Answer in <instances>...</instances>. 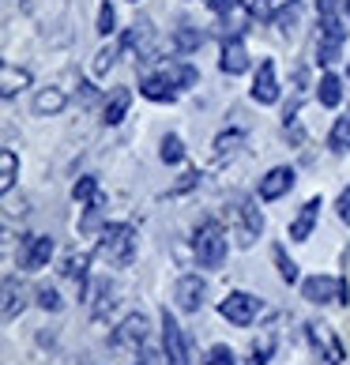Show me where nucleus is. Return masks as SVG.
Returning a JSON list of instances; mask_svg holds the SVG:
<instances>
[{
  "mask_svg": "<svg viewBox=\"0 0 350 365\" xmlns=\"http://www.w3.org/2000/svg\"><path fill=\"white\" fill-rule=\"evenodd\" d=\"M234 215H237V245H241V249L257 245V237L264 234V215H260V207L252 204V200L237 196V200H234Z\"/></svg>",
  "mask_w": 350,
  "mask_h": 365,
  "instance_id": "obj_6",
  "label": "nucleus"
},
{
  "mask_svg": "<svg viewBox=\"0 0 350 365\" xmlns=\"http://www.w3.org/2000/svg\"><path fill=\"white\" fill-rule=\"evenodd\" d=\"M207 8L215 11V16H230V11L241 8V0H207Z\"/></svg>",
  "mask_w": 350,
  "mask_h": 365,
  "instance_id": "obj_39",
  "label": "nucleus"
},
{
  "mask_svg": "<svg viewBox=\"0 0 350 365\" xmlns=\"http://www.w3.org/2000/svg\"><path fill=\"white\" fill-rule=\"evenodd\" d=\"M219 68L226 72V76H241L249 68V49H245V42L234 34V38H226V46H222V61H219Z\"/></svg>",
  "mask_w": 350,
  "mask_h": 365,
  "instance_id": "obj_15",
  "label": "nucleus"
},
{
  "mask_svg": "<svg viewBox=\"0 0 350 365\" xmlns=\"http://www.w3.org/2000/svg\"><path fill=\"white\" fill-rule=\"evenodd\" d=\"M94 297H98V302L91 305V317H94V320H105V317H110V309H113V302H117L110 279H102L98 287H94Z\"/></svg>",
  "mask_w": 350,
  "mask_h": 365,
  "instance_id": "obj_22",
  "label": "nucleus"
},
{
  "mask_svg": "<svg viewBox=\"0 0 350 365\" xmlns=\"http://www.w3.org/2000/svg\"><path fill=\"white\" fill-rule=\"evenodd\" d=\"M94 196H98V178H91V173L72 185V200H76V204H87V200H94Z\"/></svg>",
  "mask_w": 350,
  "mask_h": 365,
  "instance_id": "obj_30",
  "label": "nucleus"
},
{
  "mask_svg": "<svg viewBox=\"0 0 350 365\" xmlns=\"http://www.w3.org/2000/svg\"><path fill=\"white\" fill-rule=\"evenodd\" d=\"M113 61H117V49H113V46L98 49V57H94V76H105V72L113 68Z\"/></svg>",
  "mask_w": 350,
  "mask_h": 365,
  "instance_id": "obj_37",
  "label": "nucleus"
},
{
  "mask_svg": "<svg viewBox=\"0 0 350 365\" xmlns=\"http://www.w3.org/2000/svg\"><path fill=\"white\" fill-rule=\"evenodd\" d=\"M34 294H38V305H42L46 313H61V309H64V302H61L57 287H49V282H42V287H38Z\"/></svg>",
  "mask_w": 350,
  "mask_h": 365,
  "instance_id": "obj_29",
  "label": "nucleus"
},
{
  "mask_svg": "<svg viewBox=\"0 0 350 365\" xmlns=\"http://www.w3.org/2000/svg\"><path fill=\"white\" fill-rule=\"evenodd\" d=\"M102 215H105V196L98 192L94 200H87V215L79 219V230H83V234H94V230H98V222H102Z\"/></svg>",
  "mask_w": 350,
  "mask_h": 365,
  "instance_id": "obj_26",
  "label": "nucleus"
},
{
  "mask_svg": "<svg viewBox=\"0 0 350 365\" xmlns=\"http://www.w3.org/2000/svg\"><path fill=\"white\" fill-rule=\"evenodd\" d=\"M316 98H320V106H339V98H343V83H339V76H331V72H324L320 76V87H316Z\"/></svg>",
  "mask_w": 350,
  "mask_h": 365,
  "instance_id": "obj_21",
  "label": "nucleus"
},
{
  "mask_svg": "<svg viewBox=\"0 0 350 365\" xmlns=\"http://www.w3.org/2000/svg\"><path fill=\"white\" fill-rule=\"evenodd\" d=\"M87 264H91V256H87V252H79V256L72 252L68 260H64V275L76 282L79 297H87Z\"/></svg>",
  "mask_w": 350,
  "mask_h": 365,
  "instance_id": "obj_19",
  "label": "nucleus"
},
{
  "mask_svg": "<svg viewBox=\"0 0 350 365\" xmlns=\"http://www.w3.org/2000/svg\"><path fill=\"white\" fill-rule=\"evenodd\" d=\"M234 147H241V132H222V136L215 140V151H219V155L234 151Z\"/></svg>",
  "mask_w": 350,
  "mask_h": 365,
  "instance_id": "obj_38",
  "label": "nucleus"
},
{
  "mask_svg": "<svg viewBox=\"0 0 350 365\" xmlns=\"http://www.w3.org/2000/svg\"><path fill=\"white\" fill-rule=\"evenodd\" d=\"M316 219H320V196L305 200L302 211L294 215V222H290V241H309V234H313Z\"/></svg>",
  "mask_w": 350,
  "mask_h": 365,
  "instance_id": "obj_14",
  "label": "nucleus"
},
{
  "mask_svg": "<svg viewBox=\"0 0 350 365\" xmlns=\"http://www.w3.org/2000/svg\"><path fill=\"white\" fill-rule=\"evenodd\" d=\"M140 94L151 98V102H173L177 98V87H173L166 76H143L140 79Z\"/></svg>",
  "mask_w": 350,
  "mask_h": 365,
  "instance_id": "obj_16",
  "label": "nucleus"
},
{
  "mask_svg": "<svg viewBox=\"0 0 350 365\" xmlns=\"http://www.w3.org/2000/svg\"><path fill=\"white\" fill-rule=\"evenodd\" d=\"M335 211H339V219L350 226V188H343L339 200H335Z\"/></svg>",
  "mask_w": 350,
  "mask_h": 365,
  "instance_id": "obj_40",
  "label": "nucleus"
},
{
  "mask_svg": "<svg viewBox=\"0 0 350 365\" xmlns=\"http://www.w3.org/2000/svg\"><path fill=\"white\" fill-rule=\"evenodd\" d=\"M163 162H170V166H177V162L185 158V143H181V136H163Z\"/></svg>",
  "mask_w": 350,
  "mask_h": 365,
  "instance_id": "obj_31",
  "label": "nucleus"
},
{
  "mask_svg": "<svg viewBox=\"0 0 350 365\" xmlns=\"http://www.w3.org/2000/svg\"><path fill=\"white\" fill-rule=\"evenodd\" d=\"M53 256V237L46 234H26L23 245H19V267L23 272H42Z\"/></svg>",
  "mask_w": 350,
  "mask_h": 365,
  "instance_id": "obj_8",
  "label": "nucleus"
},
{
  "mask_svg": "<svg viewBox=\"0 0 350 365\" xmlns=\"http://www.w3.org/2000/svg\"><path fill=\"white\" fill-rule=\"evenodd\" d=\"M204 46V31H196V26H177L173 31V49L177 53H196Z\"/></svg>",
  "mask_w": 350,
  "mask_h": 365,
  "instance_id": "obj_23",
  "label": "nucleus"
},
{
  "mask_svg": "<svg viewBox=\"0 0 350 365\" xmlns=\"http://www.w3.org/2000/svg\"><path fill=\"white\" fill-rule=\"evenodd\" d=\"M252 98H257L260 106L279 102V79H275L272 61H260V72H257V79H252Z\"/></svg>",
  "mask_w": 350,
  "mask_h": 365,
  "instance_id": "obj_13",
  "label": "nucleus"
},
{
  "mask_svg": "<svg viewBox=\"0 0 350 365\" xmlns=\"http://www.w3.org/2000/svg\"><path fill=\"white\" fill-rule=\"evenodd\" d=\"M16 178H19V158H16V151H0V188L4 192H11V185H16Z\"/></svg>",
  "mask_w": 350,
  "mask_h": 365,
  "instance_id": "obj_25",
  "label": "nucleus"
},
{
  "mask_svg": "<svg viewBox=\"0 0 350 365\" xmlns=\"http://www.w3.org/2000/svg\"><path fill=\"white\" fill-rule=\"evenodd\" d=\"M204 365H237V354L226 343H219V346H211L207 350V358H204Z\"/></svg>",
  "mask_w": 350,
  "mask_h": 365,
  "instance_id": "obj_33",
  "label": "nucleus"
},
{
  "mask_svg": "<svg viewBox=\"0 0 350 365\" xmlns=\"http://www.w3.org/2000/svg\"><path fill=\"white\" fill-rule=\"evenodd\" d=\"M26 305V294L16 282V275H4V320H16Z\"/></svg>",
  "mask_w": 350,
  "mask_h": 365,
  "instance_id": "obj_18",
  "label": "nucleus"
},
{
  "mask_svg": "<svg viewBox=\"0 0 350 365\" xmlns=\"http://www.w3.org/2000/svg\"><path fill=\"white\" fill-rule=\"evenodd\" d=\"M26 72H19L16 76V68H11V64H4V87H0V94H4V98H11V94H16V83H26Z\"/></svg>",
  "mask_w": 350,
  "mask_h": 365,
  "instance_id": "obj_36",
  "label": "nucleus"
},
{
  "mask_svg": "<svg viewBox=\"0 0 350 365\" xmlns=\"http://www.w3.org/2000/svg\"><path fill=\"white\" fill-rule=\"evenodd\" d=\"M140 365H143V361H140Z\"/></svg>",
  "mask_w": 350,
  "mask_h": 365,
  "instance_id": "obj_43",
  "label": "nucleus"
},
{
  "mask_svg": "<svg viewBox=\"0 0 350 365\" xmlns=\"http://www.w3.org/2000/svg\"><path fill=\"white\" fill-rule=\"evenodd\" d=\"M260 309H264V302L257 294H249V290H230L222 297V305H219V313L234 324V328H249L252 320L260 317Z\"/></svg>",
  "mask_w": 350,
  "mask_h": 365,
  "instance_id": "obj_5",
  "label": "nucleus"
},
{
  "mask_svg": "<svg viewBox=\"0 0 350 365\" xmlns=\"http://www.w3.org/2000/svg\"><path fill=\"white\" fill-rule=\"evenodd\" d=\"M294 181H298V173H294L290 166H275V170H267V178H260V200H279V196H287Z\"/></svg>",
  "mask_w": 350,
  "mask_h": 365,
  "instance_id": "obj_12",
  "label": "nucleus"
},
{
  "mask_svg": "<svg viewBox=\"0 0 350 365\" xmlns=\"http://www.w3.org/2000/svg\"><path fill=\"white\" fill-rule=\"evenodd\" d=\"M64 110V91L57 87H42L34 94V113L38 117H49V113H61Z\"/></svg>",
  "mask_w": 350,
  "mask_h": 365,
  "instance_id": "obj_20",
  "label": "nucleus"
},
{
  "mask_svg": "<svg viewBox=\"0 0 350 365\" xmlns=\"http://www.w3.org/2000/svg\"><path fill=\"white\" fill-rule=\"evenodd\" d=\"M128 106H132V91L128 87H117L113 94H110V102H105V113H102V120L105 125H120V120L128 117Z\"/></svg>",
  "mask_w": 350,
  "mask_h": 365,
  "instance_id": "obj_17",
  "label": "nucleus"
},
{
  "mask_svg": "<svg viewBox=\"0 0 350 365\" xmlns=\"http://www.w3.org/2000/svg\"><path fill=\"white\" fill-rule=\"evenodd\" d=\"M204 297H207V282L200 279V275H185V279H177L173 302H177L181 313H200V309H204Z\"/></svg>",
  "mask_w": 350,
  "mask_h": 365,
  "instance_id": "obj_9",
  "label": "nucleus"
},
{
  "mask_svg": "<svg viewBox=\"0 0 350 365\" xmlns=\"http://www.w3.org/2000/svg\"><path fill=\"white\" fill-rule=\"evenodd\" d=\"M298 19H302V8H298V4H290V8H282L279 16H275V26H279L282 34H290L294 26H298Z\"/></svg>",
  "mask_w": 350,
  "mask_h": 365,
  "instance_id": "obj_35",
  "label": "nucleus"
},
{
  "mask_svg": "<svg viewBox=\"0 0 350 365\" xmlns=\"http://www.w3.org/2000/svg\"><path fill=\"white\" fill-rule=\"evenodd\" d=\"M226 249H230V241H226L222 226L219 222H200L196 226V237H192V252H196V264L207 267V272H219L226 264Z\"/></svg>",
  "mask_w": 350,
  "mask_h": 365,
  "instance_id": "obj_1",
  "label": "nucleus"
},
{
  "mask_svg": "<svg viewBox=\"0 0 350 365\" xmlns=\"http://www.w3.org/2000/svg\"><path fill=\"white\" fill-rule=\"evenodd\" d=\"M272 260H275V267H279V279H282V282H298V264L290 260L282 245H275V249H272Z\"/></svg>",
  "mask_w": 350,
  "mask_h": 365,
  "instance_id": "obj_28",
  "label": "nucleus"
},
{
  "mask_svg": "<svg viewBox=\"0 0 350 365\" xmlns=\"http://www.w3.org/2000/svg\"><path fill=\"white\" fill-rule=\"evenodd\" d=\"M102 256V260L110 264H128L132 252H136V230H132L128 222H110L98 230V249H94Z\"/></svg>",
  "mask_w": 350,
  "mask_h": 365,
  "instance_id": "obj_3",
  "label": "nucleus"
},
{
  "mask_svg": "<svg viewBox=\"0 0 350 365\" xmlns=\"http://www.w3.org/2000/svg\"><path fill=\"white\" fill-rule=\"evenodd\" d=\"M272 354H275V335H264V343L252 346V358L245 365H267V361H272Z\"/></svg>",
  "mask_w": 350,
  "mask_h": 365,
  "instance_id": "obj_32",
  "label": "nucleus"
},
{
  "mask_svg": "<svg viewBox=\"0 0 350 365\" xmlns=\"http://www.w3.org/2000/svg\"><path fill=\"white\" fill-rule=\"evenodd\" d=\"M196 181H200V173H196V170H192V173H185V178H181V181H177V185H173V188H170V192H185V188H192V185H196Z\"/></svg>",
  "mask_w": 350,
  "mask_h": 365,
  "instance_id": "obj_41",
  "label": "nucleus"
},
{
  "mask_svg": "<svg viewBox=\"0 0 350 365\" xmlns=\"http://www.w3.org/2000/svg\"><path fill=\"white\" fill-rule=\"evenodd\" d=\"M302 297L309 305H350V282L331 275H313L302 282Z\"/></svg>",
  "mask_w": 350,
  "mask_h": 365,
  "instance_id": "obj_4",
  "label": "nucleus"
},
{
  "mask_svg": "<svg viewBox=\"0 0 350 365\" xmlns=\"http://www.w3.org/2000/svg\"><path fill=\"white\" fill-rule=\"evenodd\" d=\"M328 147L335 155H343V151H350V117H339L331 125V136H328Z\"/></svg>",
  "mask_w": 350,
  "mask_h": 365,
  "instance_id": "obj_27",
  "label": "nucleus"
},
{
  "mask_svg": "<svg viewBox=\"0 0 350 365\" xmlns=\"http://www.w3.org/2000/svg\"><path fill=\"white\" fill-rule=\"evenodd\" d=\"M343 11H346V19H350V0H343Z\"/></svg>",
  "mask_w": 350,
  "mask_h": 365,
  "instance_id": "obj_42",
  "label": "nucleus"
},
{
  "mask_svg": "<svg viewBox=\"0 0 350 365\" xmlns=\"http://www.w3.org/2000/svg\"><path fill=\"white\" fill-rule=\"evenodd\" d=\"M113 31H117V8L110 4V0H105L102 11H98V34H102V38H110Z\"/></svg>",
  "mask_w": 350,
  "mask_h": 365,
  "instance_id": "obj_34",
  "label": "nucleus"
},
{
  "mask_svg": "<svg viewBox=\"0 0 350 365\" xmlns=\"http://www.w3.org/2000/svg\"><path fill=\"white\" fill-rule=\"evenodd\" d=\"M305 335L313 339V346H316V354L324 358V365H343V358H346L343 354V343L335 339L331 331H320L316 324H305Z\"/></svg>",
  "mask_w": 350,
  "mask_h": 365,
  "instance_id": "obj_11",
  "label": "nucleus"
},
{
  "mask_svg": "<svg viewBox=\"0 0 350 365\" xmlns=\"http://www.w3.org/2000/svg\"><path fill=\"white\" fill-rule=\"evenodd\" d=\"M163 354H166V365H192L188 361V339L170 309H163Z\"/></svg>",
  "mask_w": 350,
  "mask_h": 365,
  "instance_id": "obj_7",
  "label": "nucleus"
},
{
  "mask_svg": "<svg viewBox=\"0 0 350 365\" xmlns=\"http://www.w3.org/2000/svg\"><path fill=\"white\" fill-rule=\"evenodd\" d=\"M316 16H320V49H316V57H320V64H331V61H339V49L346 42V31L339 23V11H335V0H316Z\"/></svg>",
  "mask_w": 350,
  "mask_h": 365,
  "instance_id": "obj_2",
  "label": "nucleus"
},
{
  "mask_svg": "<svg viewBox=\"0 0 350 365\" xmlns=\"http://www.w3.org/2000/svg\"><path fill=\"white\" fill-rule=\"evenodd\" d=\"M113 346H147V317L143 313H132L120 320V328H113L110 335Z\"/></svg>",
  "mask_w": 350,
  "mask_h": 365,
  "instance_id": "obj_10",
  "label": "nucleus"
},
{
  "mask_svg": "<svg viewBox=\"0 0 350 365\" xmlns=\"http://www.w3.org/2000/svg\"><path fill=\"white\" fill-rule=\"evenodd\" d=\"M163 76L170 79L173 87H196L200 83V72L192 68V64H166Z\"/></svg>",
  "mask_w": 350,
  "mask_h": 365,
  "instance_id": "obj_24",
  "label": "nucleus"
}]
</instances>
